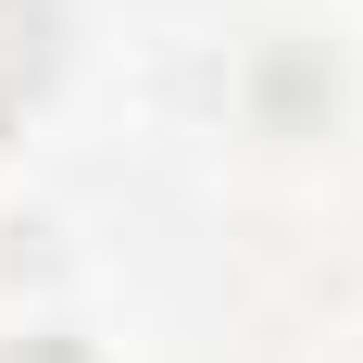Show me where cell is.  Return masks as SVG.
Returning a JSON list of instances; mask_svg holds the SVG:
<instances>
[{
    "label": "cell",
    "instance_id": "6da1fadb",
    "mask_svg": "<svg viewBox=\"0 0 363 363\" xmlns=\"http://www.w3.org/2000/svg\"><path fill=\"white\" fill-rule=\"evenodd\" d=\"M63 75V0H0V125H26Z\"/></svg>",
    "mask_w": 363,
    "mask_h": 363
},
{
    "label": "cell",
    "instance_id": "7a4b0ae2",
    "mask_svg": "<svg viewBox=\"0 0 363 363\" xmlns=\"http://www.w3.org/2000/svg\"><path fill=\"white\" fill-rule=\"evenodd\" d=\"M326 101H338V75L313 63V50H276V63H263V125H276V138H301Z\"/></svg>",
    "mask_w": 363,
    "mask_h": 363
},
{
    "label": "cell",
    "instance_id": "3957f363",
    "mask_svg": "<svg viewBox=\"0 0 363 363\" xmlns=\"http://www.w3.org/2000/svg\"><path fill=\"white\" fill-rule=\"evenodd\" d=\"M0 363H88V351H75V338H13Z\"/></svg>",
    "mask_w": 363,
    "mask_h": 363
}]
</instances>
